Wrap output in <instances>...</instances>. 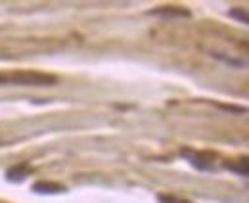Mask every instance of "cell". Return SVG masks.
Segmentation results:
<instances>
[{
	"instance_id": "obj_8",
	"label": "cell",
	"mask_w": 249,
	"mask_h": 203,
	"mask_svg": "<svg viewBox=\"0 0 249 203\" xmlns=\"http://www.w3.org/2000/svg\"><path fill=\"white\" fill-rule=\"evenodd\" d=\"M157 202L159 203H190L186 200H180V198H175V196H165V194H159L157 196Z\"/></svg>"
},
{
	"instance_id": "obj_6",
	"label": "cell",
	"mask_w": 249,
	"mask_h": 203,
	"mask_svg": "<svg viewBox=\"0 0 249 203\" xmlns=\"http://www.w3.org/2000/svg\"><path fill=\"white\" fill-rule=\"evenodd\" d=\"M27 176H29V167H27V165L14 167V169H10V171L6 173V178L12 180V182H21V180H25Z\"/></svg>"
},
{
	"instance_id": "obj_1",
	"label": "cell",
	"mask_w": 249,
	"mask_h": 203,
	"mask_svg": "<svg viewBox=\"0 0 249 203\" xmlns=\"http://www.w3.org/2000/svg\"><path fill=\"white\" fill-rule=\"evenodd\" d=\"M0 83L6 85H54L56 77L46 73H35V71H12V73H0Z\"/></svg>"
},
{
	"instance_id": "obj_7",
	"label": "cell",
	"mask_w": 249,
	"mask_h": 203,
	"mask_svg": "<svg viewBox=\"0 0 249 203\" xmlns=\"http://www.w3.org/2000/svg\"><path fill=\"white\" fill-rule=\"evenodd\" d=\"M230 16H232L234 19H238V21H242V23L249 25V12H248V10H242V8H234V10H230Z\"/></svg>"
},
{
	"instance_id": "obj_2",
	"label": "cell",
	"mask_w": 249,
	"mask_h": 203,
	"mask_svg": "<svg viewBox=\"0 0 249 203\" xmlns=\"http://www.w3.org/2000/svg\"><path fill=\"white\" fill-rule=\"evenodd\" d=\"M152 16H161L167 19H178V18H190V12L182 10V8H173V6H163V8H156L150 10Z\"/></svg>"
},
{
	"instance_id": "obj_4",
	"label": "cell",
	"mask_w": 249,
	"mask_h": 203,
	"mask_svg": "<svg viewBox=\"0 0 249 203\" xmlns=\"http://www.w3.org/2000/svg\"><path fill=\"white\" fill-rule=\"evenodd\" d=\"M224 169L240 174V176H249V157L244 155V157H240V159H236V161H226V163H224Z\"/></svg>"
},
{
	"instance_id": "obj_3",
	"label": "cell",
	"mask_w": 249,
	"mask_h": 203,
	"mask_svg": "<svg viewBox=\"0 0 249 203\" xmlns=\"http://www.w3.org/2000/svg\"><path fill=\"white\" fill-rule=\"evenodd\" d=\"M186 155V159L196 167V169H199V171H213L215 167H213V163L209 161V157H203L201 153H194V151H186L184 153Z\"/></svg>"
},
{
	"instance_id": "obj_5",
	"label": "cell",
	"mask_w": 249,
	"mask_h": 203,
	"mask_svg": "<svg viewBox=\"0 0 249 203\" xmlns=\"http://www.w3.org/2000/svg\"><path fill=\"white\" fill-rule=\"evenodd\" d=\"M35 194H63L65 188L62 184H54V182H36L33 186Z\"/></svg>"
}]
</instances>
